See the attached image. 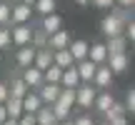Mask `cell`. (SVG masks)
Segmentation results:
<instances>
[{"instance_id":"6da1fadb","label":"cell","mask_w":135,"mask_h":125,"mask_svg":"<svg viewBox=\"0 0 135 125\" xmlns=\"http://www.w3.org/2000/svg\"><path fill=\"white\" fill-rule=\"evenodd\" d=\"M130 20V10L125 8H118V5H113L110 13L103 18L100 23V33L105 35V38H113V35H123V28H125V23Z\"/></svg>"},{"instance_id":"7a4b0ae2","label":"cell","mask_w":135,"mask_h":125,"mask_svg":"<svg viewBox=\"0 0 135 125\" xmlns=\"http://www.w3.org/2000/svg\"><path fill=\"white\" fill-rule=\"evenodd\" d=\"M95 95H98V88L93 83H80L75 88V105L80 110H93V103H95Z\"/></svg>"},{"instance_id":"3957f363","label":"cell","mask_w":135,"mask_h":125,"mask_svg":"<svg viewBox=\"0 0 135 125\" xmlns=\"http://www.w3.org/2000/svg\"><path fill=\"white\" fill-rule=\"evenodd\" d=\"M33 23H20V25H10V43L15 48L33 43Z\"/></svg>"},{"instance_id":"277c9868","label":"cell","mask_w":135,"mask_h":125,"mask_svg":"<svg viewBox=\"0 0 135 125\" xmlns=\"http://www.w3.org/2000/svg\"><path fill=\"white\" fill-rule=\"evenodd\" d=\"M30 18H33V5H25V3L10 5V25L30 23Z\"/></svg>"},{"instance_id":"5b68a950","label":"cell","mask_w":135,"mask_h":125,"mask_svg":"<svg viewBox=\"0 0 135 125\" xmlns=\"http://www.w3.org/2000/svg\"><path fill=\"white\" fill-rule=\"evenodd\" d=\"M113 73H110V68L105 65V62H103V65H98L95 68V75H93V85L98 88V90H108V88H113Z\"/></svg>"},{"instance_id":"8992f818","label":"cell","mask_w":135,"mask_h":125,"mask_svg":"<svg viewBox=\"0 0 135 125\" xmlns=\"http://www.w3.org/2000/svg\"><path fill=\"white\" fill-rule=\"evenodd\" d=\"M105 65L110 68L113 75H123V73L130 68V58H128V53H113V55H108Z\"/></svg>"},{"instance_id":"52a82bcc","label":"cell","mask_w":135,"mask_h":125,"mask_svg":"<svg viewBox=\"0 0 135 125\" xmlns=\"http://www.w3.org/2000/svg\"><path fill=\"white\" fill-rule=\"evenodd\" d=\"M20 78H23V83L30 88V90H38L40 85H43V70H38L35 65H28V68H20Z\"/></svg>"},{"instance_id":"ba28073f","label":"cell","mask_w":135,"mask_h":125,"mask_svg":"<svg viewBox=\"0 0 135 125\" xmlns=\"http://www.w3.org/2000/svg\"><path fill=\"white\" fill-rule=\"evenodd\" d=\"M35 93H38V98L43 100V105H53V103L58 100V95H60V85L58 83H43Z\"/></svg>"},{"instance_id":"9c48e42d","label":"cell","mask_w":135,"mask_h":125,"mask_svg":"<svg viewBox=\"0 0 135 125\" xmlns=\"http://www.w3.org/2000/svg\"><path fill=\"white\" fill-rule=\"evenodd\" d=\"M113 103H115L113 88H108V90H98L95 103H93V110H95V113H100V115H105V113H108V108H110Z\"/></svg>"},{"instance_id":"30bf717a","label":"cell","mask_w":135,"mask_h":125,"mask_svg":"<svg viewBox=\"0 0 135 125\" xmlns=\"http://www.w3.org/2000/svg\"><path fill=\"white\" fill-rule=\"evenodd\" d=\"M35 45L33 43H28V45H20L18 50H15V65L18 68H28V65H33V60H35Z\"/></svg>"},{"instance_id":"8fae6325","label":"cell","mask_w":135,"mask_h":125,"mask_svg":"<svg viewBox=\"0 0 135 125\" xmlns=\"http://www.w3.org/2000/svg\"><path fill=\"white\" fill-rule=\"evenodd\" d=\"M68 43H70V33L60 28L58 33L48 35V40H45V48H48V50H63V48H68Z\"/></svg>"},{"instance_id":"7c38bea8","label":"cell","mask_w":135,"mask_h":125,"mask_svg":"<svg viewBox=\"0 0 135 125\" xmlns=\"http://www.w3.org/2000/svg\"><path fill=\"white\" fill-rule=\"evenodd\" d=\"M60 28H63V18H60L58 13H50V15H43V18H40V30H43L45 35L58 33Z\"/></svg>"},{"instance_id":"4fadbf2b","label":"cell","mask_w":135,"mask_h":125,"mask_svg":"<svg viewBox=\"0 0 135 125\" xmlns=\"http://www.w3.org/2000/svg\"><path fill=\"white\" fill-rule=\"evenodd\" d=\"M88 48H90V43L83 40V38H75V40L68 43V50H70V55H73V60H75V62L88 58Z\"/></svg>"},{"instance_id":"5bb4252c","label":"cell","mask_w":135,"mask_h":125,"mask_svg":"<svg viewBox=\"0 0 135 125\" xmlns=\"http://www.w3.org/2000/svg\"><path fill=\"white\" fill-rule=\"evenodd\" d=\"M95 62H93L90 58H85V60H78L75 62V70H78V78H80V83H90L93 80V75H95Z\"/></svg>"},{"instance_id":"9a60e30c","label":"cell","mask_w":135,"mask_h":125,"mask_svg":"<svg viewBox=\"0 0 135 125\" xmlns=\"http://www.w3.org/2000/svg\"><path fill=\"white\" fill-rule=\"evenodd\" d=\"M20 103H23V113H38V108L43 105V100L38 98L35 90H28L23 98H20Z\"/></svg>"},{"instance_id":"2e32d148","label":"cell","mask_w":135,"mask_h":125,"mask_svg":"<svg viewBox=\"0 0 135 125\" xmlns=\"http://www.w3.org/2000/svg\"><path fill=\"white\" fill-rule=\"evenodd\" d=\"M78 85H80V78H78L75 65L65 68V70H63V75H60V88H70V90H75Z\"/></svg>"},{"instance_id":"e0dca14e","label":"cell","mask_w":135,"mask_h":125,"mask_svg":"<svg viewBox=\"0 0 135 125\" xmlns=\"http://www.w3.org/2000/svg\"><path fill=\"white\" fill-rule=\"evenodd\" d=\"M88 58H90L95 65H103L108 60V50H105V43H90L88 48Z\"/></svg>"},{"instance_id":"ac0fdd59","label":"cell","mask_w":135,"mask_h":125,"mask_svg":"<svg viewBox=\"0 0 135 125\" xmlns=\"http://www.w3.org/2000/svg\"><path fill=\"white\" fill-rule=\"evenodd\" d=\"M105 50H108V55H113V53H128V40L123 38V35H113V38L105 40Z\"/></svg>"},{"instance_id":"d6986e66","label":"cell","mask_w":135,"mask_h":125,"mask_svg":"<svg viewBox=\"0 0 135 125\" xmlns=\"http://www.w3.org/2000/svg\"><path fill=\"white\" fill-rule=\"evenodd\" d=\"M50 62H53V50H48V48H38V50H35V60H33V65L38 68V70H45Z\"/></svg>"},{"instance_id":"ffe728a7","label":"cell","mask_w":135,"mask_h":125,"mask_svg":"<svg viewBox=\"0 0 135 125\" xmlns=\"http://www.w3.org/2000/svg\"><path fill=\"white\" fill-rule=\"evenodd\" d=\"M53 62L58 68H70V65H75V60H73V55H70V50L63 48V50H53Z\"/></svg>"},{"instance_id":"44dd1931","label":"cell","mask_w":135,"mask_h":125,"mask_svg":"<svg viewBox=\"0 0 135 125\" xmlns=\"http://www.w3.org/2000/svg\"><path fill=\"white\" fill-rule=\"evenodd\" d=\"M50 110H53V115H55V123L68 120V118L73 115V108H70V105H65L63 100H55L53 105H50Z\"/></svg>"},{"instance_id":"7402d4cb","label":"cell","mask_w":135,"mask_h":125,"mask_svg":"<svg viewBox=\"0 0 135 125\" xmlns=\"http://www.w3.org/2000/svg\"><path fill=\"white\" fill-rule=\"evenodd\" d=\"M55 8H58V0H35L33 3V13H38L40 18L55 13Z\"/></svg>"},{"instance_id":"603a6c76","label":"cell","mask_w":135,"mask_h":125,"mask_svg":"<svg viewBox=\"0 0 135 125\" xmlns=\"http://www.w3.org/2000/svg\"><path fill=\"white\" fill-rule=\"evenodd\" d=\"M28 90H30V88L23 83V78H13L10 85H8V98H23Z\"/></svg>"},{"instance_id":"cb8c5ba5","label":"cell","mask_w":135,"mask_h":125,"mask_svg":"<svg viewBox=\"0 0 135 125\" xmlns=\"http://www.w3.org/2000/svg\"><path fill=\"white\" fill-rule=\"evenodd\" d=\"M35 123L38 125H55V115L50 110V105H40L35 113Z\"/></svg>"},{"instance_id":"d4e9b609","label":"cell","mask_w":135,"mask_h":125,"mask_svg":"<svg viewBox=\"0 0 135 125\" xmlns=\"http://www.w3.org/2000/svg\"><path fill=\"white\" fill-rule=\"evenodd\" d=\"M3 105H5V113H8V118H15V120H18V118L23 115V103H20V98H8Z\"/></svg>"},{"instance_id":"484cf974","label":"cell","mask_w":135,"mask_h":125,"mask_svg":"<svg viewBox=\"0 0 135 125\" xmlns=\"http://www.w3.org/2000/svg\"><path fill=\"white\" fill-rule=\"evenodd\" d=\"M123 108H125V115H135V90L130 88V90L125 93V103H123Z\"/></svg>"},{"instance_id":"4316f807","label":"cell","mask_w":135,"mask_h":125,"mask_svg":"<svg viewBox=\"0 0 135 125\" xmlns=\"http://www.w3.org/2000/svg\"><path fill=\"white\" fill-rule=\"evenodd\" d=\"M0 28H10V3H0Z\"/></svg>"},{"instance_id":"83f0119b","label":"cell","mask_w":135,"mask_h":125,"mask_svg":"<svg viewBox=\"0 0 135 125\" xmlns=\"http://www.w3.org/2000/svg\"><path fill=\"white\" fill-rule=\"evenodd\" d=\"M73 125H95V118H93L90 113H85V110H83L80 115H75V118H73Z\"/></svg>"},{"instance_id":"f1b7e54d","label":"cell","mask_w":135,"mask_h":125,"mask_svg":"<svg viewBox=\"0 0 135 125\" xmlns=\"http://www.w3.org/2000/svg\"><path fill=\"white\" fill-rule=\"evenodd\" d=\"M10 48V28H0V50Z\"/></svg>"},{"instance_id":"f546056e","label":"cell","mask_w":135,"mask_h":125,"mask_svg":"<svg viewBox=\"0 0 135 125\" xmlns=\"http://www.w3.org/2000/svg\"><path fill=\"white\" fill-rule=\"evenodd\" d=\"M18 125H38L35 123V113H23L18 118Z\"/></svg>"},{"instance_id":"4dcf8cb0","label":"cell","mask_w":135,"mask_h":125,"mask_svg":"<svg viewBox=\"0 0 135 125\" xmlns=\"http://www.w3.org/2000/svg\"><path fill=\"white\" fill-rule=\"evenodd\" d=\"M90 5H95V8H100V10H110L113 5H115V0H90Z\"/></svg>"},{"instance_id":"1f68e13d","label":"cell","mask_w":135,"mask_h":125,"mask_svg":"<svg viewBox=\"0 0 135 125\" xmlns=\"http://www.w3.org/2000/svg\"><path fill=\"white\" fill-rule=\"evenodd\" d=\"M108 125H128V115H118V118H113V120H105Z\"/></svg>"},{"instance_id":"d6a6232c","label":"cell","mask_w":135,"mask_h":125,"mask_svg":"<svg viewBox=\"0 0 135 125\" xmlns=\"http://www.w3.org/2000/svg\"><path fill=\"white\" fill-rule=\"evenodd\" d=\"M115 5H118V8H125V10H133L135 0H115Z\"/></svg>"},{"instance_id":"836d02e7","label":"cell","mask_w":135,"mask_h":125,"mask_svg":"<svg viewBox=\"0 0 135 125\" xmlns=\"http://www.w3.org/2000/svg\"><path fill=\"white\" fill-rule=\"evenodd\" d=\"M8 100V83H0V103Z\"/></svg>"},{"instance_id":"e575fe53","label":"cell","mask_w":135,"mask_h":125,"mask_svg":"<svg viewBox=\"0 0 135 125\" xmlns=\"http://www.w3.org/2000/svg\"><path fill=\"white\" fill-rule=\"evenodd\" d=\"M0 125H18V120H15V118H5Z\"/></svg>"},{"instance_id":"d590c367","label":"cell","mask_w":135,"mask_h":125,"mask_svg":"<svg viewBox=\"0 0 135 125\" xmlns=\"http://www.w3.org/2000/svg\"><path fill=\"white\" fill-rule=\"evenodd\" d=\"M5 118H8V113H5V105H3V103H0V123H3Z\"/></svg>"},{"instance_id":"8d00e7d4","label":"cell","mask_w":135,"mask_h":125,"mask_svg":"<svg viewBox=\"0 0 135 125\" xmlns=\"http://www.w3.org/2000/svg\"><path fill=\"white\" fill-rule=\"evenodd\" d=\"M75 5H80V8H88V5H90V0H75Z\"/></svg>"},{"instance_id":"74e56055","label":"cell","mask_w":135,"mask_h":125,"mask_svg":"<svg viewBox=\"0 0 135 125\" xmlns=\"http://www.w3.org/2000/svg\"><path fill=\"white\" fill-rule=\"evenodd\" d=\"M55 125H73V115L68 118V120H60V123H55Z\"/></svg>"},{"instance_id":"f35d334b","label":"cell","mask_w":135,"mask_h":125,"mask_svg":"<svg viewBox=\"0 0 135 125\" xmlns=\"http://www.w3.org/2000/svg\"><path fill=\"white\" fill-rule=\"evenodd\" d=\"M20 3H25V5H33V3H35V0H20Z\"/></svg>"},{"instance_id":"ab89813d","label":"cell","mask_w":135,"mask_h":125,"mask_svg":"<svg viewBox=\"0 0 135 125\" xmlns=\"http://www.w3.org/2000/svg\"><path fill=\"white\" fill-rule=\"evenodd\" d=\"M95 125H108V123H105V120H103V123H95Z\"/></svg>"},{"instance_id":"60d3db41","label":"cell","mask_w":135,"mask_h":125,"mask_svg":"<svg viewBox=\"0 0 135 125\" xmlns=\"http://www.w3.org/2000/svg\"><path fill=\"white\" fill-rule=\"evenodd\" d=\"M0 3H10V0H0Z\"/></svg>"}]
</instances>
